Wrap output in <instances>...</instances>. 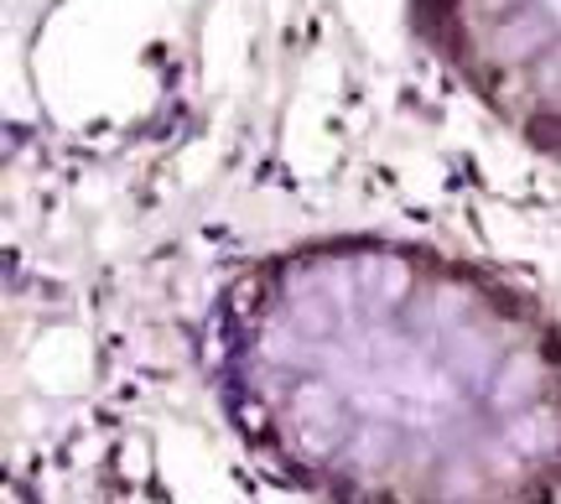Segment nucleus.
<instances>
[{
	"mask_svg": "<svg viewBox=\"0 0 561 504\" xmlns=\"http://www.w3.org/2000/svg\"><path fill=\"white\" fill-rule=\"evenodd\" d=\"M219 416L312 504H561V312L390 234L250 255L208 297Z\"/></svg>",
	"mask_w": 561,
	"mask_h": 504,
	"instance_id": "f257e3e1",
	"label": "nucleus"
},
{
	"mask_svg": "<svg viewBox=\"0 0 561 504\" xmlns=\"http://www.w3.org/2000/svg\"><path fill=\"white\" fill-rule=\"evenodd\" d=\"M405 26L489 121L561 167V0H405Z\"/></svg>",
	"mask_w": 561,
	"mask_h": 504,
	"instance_id": "f03ea898",
	"label": "nucleus"
}]
</instances>
